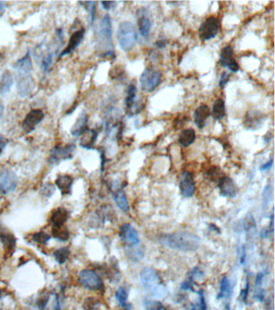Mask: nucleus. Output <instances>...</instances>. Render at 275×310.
<instances>
[{"label":"nucleus","instance_id":"obj_1","mask_svg":"<svg viewBox=\"0 0 275 310\" xmlns=\"http://www.w3.org/2000/svg\"><path fill=\"white\" fill-rule=\"evenodd\" d=\"M159 242L162 245L175 251L183 252H193L200 248V239L193 233L175 232L163 234L160 237Z\"/></svg>","mask_w":275,"mask_h":310},{"label":"nucleus","instance_id":"obj_2","mask_svg":"<svg viewBox=\"0 0 275 310\" xmlns=\"http://www.w3.org/2000/svg\"><path fill=\"white\" fill-rule=\"evenodd\" d=\"M142 287L149 295L157 298H163L167 294L164 282L158 274V271L150 267H145L139 274Z\"/></svg>","mask_w":275,"mask_h":310},{"label":"nucleus","instance_id":"obj_3","mask_svg":"<svg viewBox=\"0 0 275 310\" xmlns=\"http://www.w3.org/2000/svg\"><path fill=\"white\" fill-rule=\"evenodd\" d=\"M99 43L101 46L105 51L103 52V57H115V51L112 43V26H111V17L105 15L103 17L99 26Z\"/></svg>","mask_w":275,"mask_h":310},{"label":"nucleus","instance_id":"obj_4","mask_svg":"<svg viewBox=\"0 0 275 310\" xmlns=\"http://www.w3.org/2000/svg\"><path fill=\"white\" fill-rule=\"evenodd\" d=\"M118 43L124 51H128L134 47L137 40V33L131 22H123L118 27Z\"/></svg>","mask_w":275,"mask_h":310},{"label":"nucleus","instance_id":"obj_5","mask_svg":"<svg viewBox=\"0 0 275 310\" xmlns=\"http://www.w3.org/2000/svg\"><path fill=\"white\" fill-rule=\"evenodd\" d=\"M162 80V72L154 68H146L140 77L141 89L145 92L154 91Z\"/></svg>","mask_w":275,"mask_h":310},{"label":"nucleus","instance_id":"obj_6","mask_svg":"<svg viewBox=\"0 0 275 310\" xmlns=\"http://www.w3.org/2000/svg\"><path fill=\"white\" fill-rule=\"evenodd\" d=\"M78 281L82 286L90 291H103L104 290L103 281L95 271L90 270V269L82 271L79 273Z\"/></svg>","mask_w":275,"mask_h":310},{"label":"nucleus","instance_id":"obj_7","mask_svg":"<svg viewBox=\"0 0 275 310\" xmlns=\"http://www.w3.org/2000/svg\"><path fill=\"white\" fill-rule=\"evenodd\" d=\"M18 184L16 175L8 169L0 170V193L10 194L15 192Z\"/></svg>","mask_w":275,"mask_h":310},{"label":"nucleus","instance_id":"obj_8","mask_svg":"<svg viewBox=\"0 0 275 310\" xmlns=\"http://www.w3.org/2000/svg\"><path fill=\"white\" fill-rule=\"evenodd\" d=\"M220 30V20L218 18L210 16L207 18L199 29V35L201 40H209L217 36Z\"/></svg>","mask_w":275,"mask_h":310},{"label":"nucleus","instance_id":"obj_9","mask_svg":"<svg viewBox=\"0 0 275 310\" xmlns=\"http://www.w3.org/2000/svg\"><path fill=\"white\" fill-rule=\"evenodd\" d=\"M75 146L69 144L66 146H56L51 150L49 161L52 164H57L62 161L69 160L74 157Z\"/></svg>","mask_w":275,"mask_h":310},{"label":"nucleus","instance_id":"obj_10","mask_svg":"<svg viewBox=\"0 0 275 310\" xmlns=\"http://www.w3.org/2000/svg\"><path fill=\"white\" fill-rule=\"evenodd\" d=\"M120 238L128 247H136L140 243L138 232L130 224L125 223L120 226Z\"/></svg>","mask_w":275,"mask_h":310},{"label":"nucleus","instance_id":"obj_11","mask_svg":"<svg viewBox=\"0 0 275 310\" xmlns=\"http://www.w3.org/2000/svg\"><path fill=\"white\" fill-rule=\"evenodd\" d=\"M137 89L134 84H130L128 86L127 91L126 99H125V108L126 112L129 116L138 114L144 106H141V103H139L136 100L137 98Z\"/></svg>","mask_w":275,"mask_h":310},{"label":"nucleus","instance_id":"obj_12","mask_svg":"<svg viewBox=\"0 0 275 310\" xmlns=\"http://www.w3.org/2000/svg\"><path fill=\"white\" fill-rule=\"evenodd\" d=\"M44 114L42 110L32 109L30 111L22 122V129L26 133H32L36 127L42 121Z\"/></svg>","mask_w":275,"mask_h":310},{"label":"nucleus","instance_id":"obj_13","mask_svg":"<svg viewBox=\"0 0 275 310\" xmlns=\"http://www.w3.org/2000/svg\"><path fill=\"white\" fill-rule=\"evenodd\" d=\"M37 306L39 310H61L60 296L55 293L46 294L39 298Z\"/></svg>","mask_w":275,"mask_h":310},{"label":"nucleus","instance_id":"obj_14","mask_svg":"<svg viewBox=\"0 0 275 310\" xmlns=\"http://www.w3.org/2000/svg\"><path fill=\"white\" fill-rule=\"evenodd\" d=\"M16 87L19 96L22 98L28 96L34 89V80L32 74H17Z\"/></svg>","mask_w":275,"mask_h":310},{"label":"nucleus","instance_id":"obj_15","mask_svg":"<svg viewBox=\"0 0 275 310\" xmlns=\"http://www.w3.org/2000/svg\"><path fill=\"white\" fill-rule=\"evenodd\" d=\"M180 187L181 193L185 197H191L195 194L196 192V183L194 180L193 174L190 171H183L180 177Z\"/></svg>","mask_w":275,"mask_h":310},{"label":"nucleus","instance_id":"obj_16","mask_svg":"<svg viewBox=\"0 0 275 310\" xmlns=\"http://www.w3.org/2000/svg\"><path fill=\"white\" fill-rule=\"evenodd\" d=\"M218 187L221 194L225 197L233 198L238 195V185L229 176H221L218 180Z\"/></svg>","mask_w":275,"mask_h":310},{"label":"nucleus","instance_id":"obj_17","mask_svg":"<svg viewBox=\"0 0 275 310\" xmlns=\"http://www.w3.org/2000/svg\"><path fill=\"white\" fill-rule=\"evenodd\" d=\"M220 62L224 67H226L232 72H238L240 66L233 57V49L230 45L226 46L221 50Z\"/></svg>","mask_w":275,"mask_h":310},{"label":"nucleus","instance_id":"obj_18","mask_svg":"<svg viewBox=\"0 0 275 310\" xmlns=\"http://www.w3.org/2000/svg\"><path fill=\"white\" fill-rule=\"evenodd\" d=\"M85 32L86 31H85L84 28H81V29L77 30L74 33L72 34L70 38H69V42H68L67 46L60 54V58L67 56V55L70 54L75 51V49L82 43L85 36Z\"/></svg>","mask_w":275,"mask_h":310},{"label":"nucleus","instance_id":"obj_19","mask_svg":"<svg viewBox=\"0 0 275 310\" xmlns=\"http://www.w3.org/2000/svg\"><path fill=\"white\" fill-rule=\"evenodd\" d=\"M0 241L4 247L6 253H11L15 249L16 243L15 236L2 226H0Z\"/></svg>","mask_w":275,"mask_h":310},{"label":"nucleus","instance_id":"obj_20","mask_svg":"<svg viewBox=\"0 0 275 310\" xmlns=\"http://www.w3.org/2000/svg\"><path fill=\"white\" fill-rule=\"evenodd\" d=\"M13 67L17 71V74H31L33 69L32 66V58L30 53H26L22 58L14 64Z\"/></svg>","mask_w":275,"mask_h":310},{"label":"nucleus","instance_id":"obj_21","mask_svg":"<svg viewBox=\"0 0 275 310\" xmlns=\"http://www.w3.org/2000/svg\"><path fill=\"white\" fill-rule=\"evenodd\" d=\"M87 122H88V116L86 115V112H82L70 129L71 135L74 136V137L82 136L88 129Z\"/></svg>","mask_w":275,"mask_h":310},{"label":"nucleus","instance_id":"obj_22","mask_svg":"<svg viewBox=\"0 0 275 310\" xmlns=\"http://www.w3.org/2000/svg\"><path fill=\"white\" fill-rule=\"evenodd\" d=\"M210 109L205 104H202L196 108L194 113V118H195L196 126L199 129H202L205 126L206 120L210 116Z\"/></svg>","mask_w":275,"mask_h":310},{"label":"nucleus","instance_id":"obj_23","mask_svg":"<svg viewBox=\"0 0 275 310\" xmlns=\"http://www.w3.org/2000/svg\"><path fill=\"white\" fill-rule=\"evenodd\" d=\"M74 183L73 178L69 175H60L55 181L59 190L63 196L71 193L72 185Z\"/></svg>","mask_w":275,"mask_h":310},{"label":"nucleus","instance_id":"obj_24","mask_svg":"<svg viewBox=\"0 0 275 310\" xmlns=\"http://www.w3.org/2000/svg\"><path fill=\"white\" fill-rule=\"evenodd\" d=\"M69 218V213L64 208H58L55 209L51 214L50 222L52 227H58V226H65Z\"/></svg>","mask_w":275,"mask_h":310},{"label":"nucleus","instance_id":"obj_25","mask_svg":"<svg viewBox=\"0 0 275 310\" xmlns=\"http://www.w3.org/2000/svg\"><path fill=\"white\" fill-rule=\"evenodd\" d=\"M114 201L116 202L119 209H121L122 211L124 213H128L130 210V206L128 203V198H127L126 194L123 189H117L112 192Z\"/></svg>","mask_w":275,"mask_h":310},{"label":"nucleus","instance_id":"obj_26","mask_svg":"<svg viewBox=\"0 0 275 310\" xmlns=\"http://www.w3.org/2000/svg\"><path fill=\"white\" fill-rule=\"evenodd\" d=\"M82 136V138L80 141V146L87 150L93 149V146L95 145L97 137H98L96 130L88 129Z\"/></svg>","mask_w":275,"mask_h":310},{"label":"nucleus","instance_id":"obj_27","mask_svg":"<svg viewBox=\"0 0 275 310\" xmlns=\"http://www.w3.org/2000/svg\"><path fill=\"white\" fill-rule=\"evenodd\" d=\"M13 82L14 80L11 72L6 70L0 78V95H5L8 93L12 87Z\"/></svg>","mask_w":275,"mask_h":310},{"label":"nucleus","instance_id":"obj_28","mask_svg":"<svg viewBox=\"0 0 275 310\" xmlns=\"http://www.w3.org/2000/svg\"><path fill=\"white\" fill-rule=\"evenodd\" d=\"M233 294V287L231 282L226 277H224L221 281L220 293L217 295V299H229Z\"/></svg>","mask_w":275,"mask_h":310},{"label":"nucleus","instance_id":"obj_29","mask_svg":"<svg viewBox=\"0 0 275 310\" xmlns=\"http://www.w3.org/2000/svg\"><path fill=\"white\" fill-rule=\"evenodd\" d=\"M137 23H138L140 34L145 38H147L149 33H150V30H151V20H150L149 17L143 15H141V17H139Z\"/></svg>","mask_w":275,"mask_h":310},{"label":"nucleus","instance_id":"obj_30","mask_svg":"<svg viewBox=\"0 0 275 310\" xmlns=\"http://www.w3.org/2000/svg\"><path fill=\"white\" fill-rule=\"evenodd\" d=\"M212 117L216 120H222L226 115L225 101L222 99H217L212 108Z\"/></svg>","mask_w":275,"mask_h":310},{"label":"nucleus","instance_id":"obj_31","mask_svg":"<svg viewBox=\"0 0 275 310\" xmlns=\"http://www.w3.org/2000/svg\"><path fill=\"white\" fill-rule=\"evenodd\" d=\"M196 140V132L193 129H188L183 130L179 136V143L183 147H188L195 142Z\"/></svg>","mask_w":275,"mask_h":310},{"label":"nucleus","instance_id":"obj_32","mask_svg":"<svg viewBox=\"0 0 275 310\" xmlns=\"http://www.w3.org/2000/svg\"><path fill=\"white\" fill-rule=\"evenodd\" d=\"M128 291L124 287L118 289L116 293V299L118 303L125 310H130L132 305L128 302Z\"/></svg>","mask_w":275,"mask_h":310},{"label":"nucleus","instance_id":"obj_33","mask_svg":"<svg viewBox=\"0 0 275 310\" xmlns=\"http://www.w3.org/2000/svg\"><path fill=\"white\" fill-rule=\"evenodd\" d=\"M52 235L57 240L65 242L69 239V232L65 226L52 227Z\"/></svg>","mask_w":275,"mask_h":310},{"label":"nucleus","instance_id":"obj_34","mask_svg":"<svg viewBox=\"0 0 275 310\" xmlns=\"http://www.w3.org/2000/svg\"><path fill=\"white\" fill-rule=\"evenodd\" d=\"M69 254H70V251H69L67 247H61L60 249L55 251L54 253H53V256H54L55 260L59 264H65V262L67 261Z\"/></svg>","mask_w":275,"mask_h":310},{"label":"nucleus","instance_id":"obj_35","mask_svg":"<svg viewBox=\"0 0 275 310\" xmlns=\"http://www.w3.org/2000/svg\"><path fill=\"white\" fill-rule=\"evenodd\" d=\"M143 306L145 310H162L164 309L162 302L155 300H145Z\"/></svg>","mask_w":275,"mask_h":310},{"label":"nucleus","instance_id":"obj_36","mask_svg":"<svg viewBox=\"0 0 275 310\" xmlns=\"http://www.w3.org/2000/svg\"><path fill=\"white\" fill-rule=\"evenodd\" d=\"M199 296V302L196 304L191 305V310H207L206 300L204 296V292L200 290L197 293Z\"/></svg>","mask_w":275,"mask_h":310},{"label":"nucleus","instance_id":"obj_37","mask_svg":"<svg viewBox=\"0 0 275 310\" xmlns=\"http://www.w3.org/2000/svg\"><path fill=\"white\" fill-rule=\"evenodd\" d=\"M32 240L40 245H45L50 240V236L47 233L40 231V232H36V234H33Z\"/></svg>","mask_w":275,"mask_h":310},{"label":"nucleus","instance_id":"obj_38","mask_svg":"<svg viewBox=\"0 0 275 310\" xmlns=\"http://www.w3.org/2000/svg\"><path fill=\"white\" fill-rule=\"evenodd\" d=\"M272 196V190H271V186L270 184L265 188L263 192V208L264 210L268 208L270 204V201L271 200Z\"/></svg>","mask_w":275,"mask_h":310},{"label":"nucleus","instance_id":"obj_39","mask_svg":"<svg viewBox=\"0 0 275 310\" xmlns=\"http://www.w3.org/2000/svg\"><path fill=\"white\" fill-rule=\"evenodd\" d=\"M53 53H48L46 56H44L42 61H41V69L44 73H46L50 69L51 65L53 63Z\"/></svg>","mask_w":275,"mask_h":310},{"label":"nucleus","instance_id":"obj_40","mask_svg":"<svg viewBox=\"0 0 275 310\" xmlns=\"http://www.w3.org/2000/svg\"><path fill=\"white\" fill-rule=\"evenodd\" d=\"M204 272L203 271L200 270L199 268H195L194 269L190 272L189 278L190 281L192 282L197 281V280H200V279L204 278Z\"/></svg>","mask_w":275,"mask_h":310},{"label":"nucleus","instance_id":"obj_41","mask_svg":"<svg viewBox=\"0 0 275 310\" xmlns=\"http://www.w3.org/2000/svg\"><path fill=\"white\" fill-rule=\"evenodd\" d=\"M54 187L52 184H46L44 187H42V195L46 197H50L54 193Z\"/></svg>","mask_w":275,"mask_h":310},{"label":"nucleus","instance_id":"obj_42","mask_svg":"<svg viewBox=\"0 0 275 310\" xmlns=\"http://www.w3.org/2000/svg\"><path fill=\"white\" fill-rule=\"evenodd\" d=\"M250 282H249V281H247L246 288L242 289V292H241V295H240V298H241L242 302H244V303H246V302H247L249 294H250Z\"/></svg>","mask_w":275,"mask_h":310},{"label":"nucleus","instance_id":"obj_43","mask_svg":"<svg viewBox=\"0 0 275 310\" xmlns=\"http://www.w3.org/2000/svg\"><path fill=\"white\" fill-rule=\"evenodd\" d=\"M229 78H230V76H229V74H228L227 72H224L221 74V79H220V82H219V85H220V87L221 88H224L226 86V84L229 82Z\"/></svg>","mask_w":275,"mask_h":310},{"label":"nucleus","instance_id":"obj_44","mask_svg":"<svg viewBox=\"0 0 275 310\" xmlns=\"http://www.w3.org/2000/svg\"><path fill=\"white\" fill-rule=\"evenodd\" d=\"M181 289L182 290H184V291H189L191 292H195V289H194V283L192 281H186V282H183L182 285H181Z\"/></svg>","mask_w":275,"mask_h":310},{"label":"nucleus","instance_id":"obj_45","mask_svg":"<svg viewBox=\"0 0 275 310\" xmlns=\"http://www.w3.org/2000/svg\"><path fill=\"white\" fill-rule=\"evenodd\" d=\"M273 166V159H271V160L268 161L266 164H263L261 166V171H267L268 170L272 167Z\"/></svg>","mask_w":275,"mask_h":310},{"label":"nucleus","instance_id":"obj_46","mask_svg":"<svg viewBox=\"0 0 275 310\" xmlns=\"http://www.w3.org/2000/svg\"><path fill=\"white\" fill-rule=\"evenodd\" d=\"M116 2H101V4L103 6V8L105 9L107 11L110 10V9L112 8L113 7V5H115Z\"/></svg>","mask_w":275,"mask_h":310},{"label":"nucleus","instance_id":"obj_47","mask_svg":"<svg viewBox=\"0 0 275 310\" xmlns=\"http://www.w3.org/2000/svg\"><path fill=\"white\" fill-rule=\"evenodd\" d=\"M166 44H167V41L164 40V39H162V40H158L155 44L156 46L159 48V49H163V48L166 46Z\"/></svg>","mask_w":275,"mask_h":310},{"label":"nucleus","instance_id":"obj_48","mask_svg":"<svg viewBox=\"0 0 275 310\" xmlns=\"http://www.w3.org/2000/svg\"><path fill=\"white\" fill-rule=\"evenodd\" d=\"M6 8V2H3V1H0V18H1L2 15H4Z\"/></svg>","mask_w":275,"mask_h":310},{"label":"nucleus","instance_id":"obj_49","mask_svg":"<svg viewBox=\"0 0 275 310\" xmlns=\"http://www.w3.org/2000/svg\"><path fill=\"white\" fill-rule=\"evenodd\" d=\"M246 247H242V256H241V264L243 265L246 263Z\"/></svg>","mask_w":275,"mask_h":310},{"label":"nucleus","instance_id":"obj_50","mask_svg":"<svg viewBox=\"0 0 275 310\" xmlns=\"http://www.w3.org/2000/svg\"><path fill=\"white\" fill-rule=\"evenodd\" d=\"M3 113H4V107L2 105V103H0V120H2Z\"/></svg>","mask_w":275,"mask_h":310},{"label":"nucleus","instance_id":"obj_51","mask_svg":"<svg viewBox=\"0 0 275 310\" xmlns=\"http://www.w3.org/2000/svg\"><path fill=\"white\" fill-rule=\"evenodd\" d=\"M2 57V54H1V53H0V57Z\"/></svg>","mask_w":275,"mask_h":310}]
</instances>
